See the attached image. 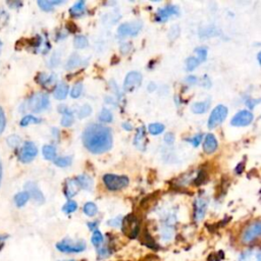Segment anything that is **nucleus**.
Returning a JSON list of instances; mask_svg holds the SVG:
<instances>
[{"mask_svg": "<svg viewBox=\"0 0 261 261\" xmlns=\"http://www.w3.org/2000/svg\"><path fill=\"white\" fill-rule=\"evenodd\" d=\"M83 143L94 154L104 153L110 150L112 146L111 129L102 124H90L84 130Z\"/></svg>", "mask_w": 261, "mask_h": 261, "instance_id": "obj_1", "label": "nucleus"}, {"mask_svg": "<svg viewBox=\"0 0 261 261\" xmlns=\"http://www.w3.org/2000/svg\"><path fill=\"white\" fill-rule=\"evenodd\" d=\"M87 245L83 240H70L64 239L56 244V249L62 253H81L85 251Z\"/></svg>", "mask_w": 261, "mask_h": 261, "instance_id": "obj_2", "label": "nucleus"}, {"mask_svg": "<svg viewBox=\"0 0 261 261\" xmlns=\"http://www.w3.org/2000/svg\"><path fill=\"white\" fill-rule=\"evenodd\" d=\"M103 182L109 191H118L125 188L128 185L129 179L125 175L107 173L103 176Z\"/></svg>", "mask_w": 261, "mask_h": 261, "instance_id": "obj_3", "label": "nucleus"}, {"mask_svg": "<svg viewBox=\"0 0 261 261\" xmlns=\"http://www.w3.org/2000/svg\"><path fill=\"white\" fill-rule=\"evenodd\" d=\"M49 106V97L45 93H35L28 100V108L33 112H41Z\"/></svg>", "mask_w": 261, "mask_h": 261, "instance_id": "obj_4", "label": "nucleus"}, {"mask_svg": "<svg viewBox=\"0 0 261 261\" xmlns=\"http://www.w3.org/2000/svg\"><path fill=\"white\" fill-rule=\"evenodd\" d=\"M120 225L123 233H125L129 239H135L138 237L140 225H139V220L135 215L129 214L124 218H122Z\"/></svg>", "mask_w": 261, "mask_h": 261, "instance_id": "obj_5", "label": "nucleus"}, {"mask_svg": "<svg viewBox=\"0 0 261 261\" xmlns=\"http://www.w3.org/2000/svg\"><path fill=\"white\" fill-rule=\"evenodd\" d=\"M227 108L224 105H217L211 112L208 119V127L214 128L219 125L227 115Z\"/></svg>", "mask_w": 261, "mask_h": 261, "instance_id": "obj_6", "label": "nucleus"}, {"mask_svg": "<svg viewBox=\"0 0 261 261\" xmlns=\"http://www.w3.org/2000/svg\"><path fill=\"white\" fill-rule=\"evenodd\" d=\"M38 154V149L33 142H25L19 152V160L23 163H29L34 160Z\"/></svg>", "mask_w": 261, "mask_h": 261, "instance_id": "obj_7", "label": "nucleus"}, {"mask_svg": "<svg viewBox=\"0 0 261 261\" xmlns=\"http://www.w3.org/2000/svg\"><path fill=\"white\" fill-rule=\"evenodd\" d=\"M260 232L261 223L259 220H257L245 228V230L242 233V240L244 243H251L260 236Z\"/></svg>", "mask_w": 261, "mask_h": 261, "instance_id": "obj_8", "label": "nucleus"}, {"mask_svg": "<svg viewBox=\"0 0 261 261\" xmlns=\"http://www.w3.org/2000/svg\"><path fill=\"white\" fill-rule=\"evenodd\" d=\"M142 29V22L135 20L132 22H124L118 27L117 33L121 37L125 36H136Z\"/></svg>", "mask_w": 261, "mask_h": 261, "instance_id": "obj_9", "label": "nucleus"}, {"mask_svg": "<svg viewBox=\"0 0 261 261\" xmlns=\"http://www.w3.org/2000/svg\"><path fill=\"white\" fill-rule=\"evenodd\" d=\"M142 83V74L138 71H130L126 74L123 83V89L126 92H130L139 87Z\"/></svg>", "mask_w": 261, "mask_h": 261, "instance_id": "obj_10", "label": "nucleus"}, {"mask_svg": "<svg viewBox=\"0 0 261 261\" xmlns=\"http://www.w3.org/2000/svg\"><path fill=\"white\" fill-rule=\"evenodd\" d=\"M254 116L253 114L248 110H241L239 111L230 120L231 125L234 126H245L252 122Z\"/></svg>", "mask_w": 261, "mask_h": 261, "instance_id": "obj_11", "label": "nucleus"}, {"mask_svg": "<svg viewBox=\"0 0 261 261\" xmlns=\"http://www.w3.org/2000/svg\"><path fill=\"white\" fill-rule=\"evenodd\" d=\"M174 14H178V7L170 4V5H166L165 7L159 8L157 10L155 18H156V20L162 22V21H166L169 16L174 15Z\"/></svg>", "mask_w": 261, "mask_h": 261, "instance_id": "obj_12", "label": "nucleus"}, {"mask_svg": "<svg viewBox=\"0 0 261 261\" xmlns=\"http://www.w3.org/2000/svg\"><path fill=\"white\" fill-rule=\"evenodd\" d=\"M24 188H25V192L29 194V196L32 197L36 202H38V203L44 202V196L35 182L29 181L25 184Z\"/></svg>", "mask_w": 261, "mask_h": 261, "instance_id": "obj_13", "label": "nucleus"}, {"mask_svg": "<svg viewBox=\"0 0 261 261\" xmlns=\"http://www.w3.org/2000/svg\"><path fill=\"white\" fill-rule=\"evenodd\" d=\"M217 146H218V144H217V140H216L215 136L212 134H207L205 136L204 143H203V151L206 154H212L216 151Z\"/></svg>", "mask_w": 261, "mask_h": 261, "instance_id": "obj_14", "label": "nucleus"}, {"mask_svg": "<svg viewBox=\"0 0 261 261\" xmlns=\"http://www.w3.org/2000/svg\"><path fill=\"white\" fill-rule=\"evenodd\" d=\"M206 208H207V200L204 198H198L195 201V212H194V217L195 220L199 221L201 220L206 212Z\"/></svg>", "mask_w": 261, "mask_h": 261, "instance_id": "obj_15", "label": "nucleus"}, {"mask_svg": "<svg viewBox=\"0 0 261 261\" xmlns=\"http://www.w3.org/2000/svg\"><path fill=\"white\" fill-rule=\"evenodd\" d=\"M80 189L81 188H80L77 181L75 180V178L74 179L69 178L65 181V185H64V195L66 198L70 199L71 197L76 195V193L80 191Z\"/></svg>", "mask_w": 261, "mask_h": 261, "instance_id": "obj_16", "label": "nucleus"}, {"mask_svg": "<svg viewBox=\"0 0 261 261\" xmlns=\"http://www.w3.org/2000/svg\"><path fill=\"white\" fill-rule=\"evenodd\" d=\"M61 114H62V118H61V125L62 126H70L73 122V113L71 112V110L67 107H65L64 105H60L59 109H58Z\"/></svg>", "mask_w": 261, "mask_h": 261, "instance_id": "obj_17", "label": "nucleus"}, {"mask_svg": "<svg viewBox=\"0 0 261 261\" xmlns=\"http://www.w3.org/2000/svg\"><path fill=\"white\" fill-rule=\"evenodd\" d=\"M145 134H146L145 127L141 126V127L138 128L137 134L135 136L134 144L140 150H145V147H146V137H145Z\"/></svg>", "mask_w": 261, "mask_h": 261, "instance_id": "obj_18", "label": "nucleus"}, {"mask_svg": "<svg viewBox=\"0 0 261 261\" xmlns=\"http://www.w3.org/2000/svg\"><path fill=\"white\" fill-rule=\"evenodd\" d=\"M75 180L77 181L80 188L87 190V191H91L93 188V179L91 176H89L88 174H80L75 177Z\"/></svg>", "mask_w": 261, "mask_h": 261, "instance_id": "obj_19", "label": "nucleus"}, {"mask_svg": "<svg viewBox=\"0 0 261 261\" xmlns=\"http://www.w3.org/2000/svg\"><path fill=\"white\" fill-rule=\"evenodd\" d=\"M86 7H85V1H77L75 2L69 9V13L71 16L80 17L85 13Z\"/></svg>", "mask_w": 261, "mask_h": 261, "instance_id": "obj_20", "label": "nucleus"}, {"mask_svg": "<svg viewBox=\"0 0 261 261\" xmlns=\"http://www.w3.org/2000/svg\"><path fill=\"white\" fill-rule=\"evenodd\" d=\"M67 93H68V87H67V85H66L65 83H59V84L56 86V88H55V90H54V92H53V95H54V97H55L56 99H58V100H63V99L66 98Z\"/></svg>", "mask_w": 261, "mask_h": 261, "instance_id": "obj_21", "label": "nucleus"}, {"mask_svg": "<svg viewBox=\"0 0 261 261\" xmlns=\"http://www.w3.org/2000/svg\"><path fill=\"white\" fill-rule=\"evenodd\" d=\"M43 156L47 160H53L56 157V149L52 145H45L42 149Z\"/></svg>", "mask_w": 261, "mask_h": 261, "instance_id": "obj_22", "label": "nucleus"}, {"mask_svg": "<svg viewBox=\"0 0 261 261\" xmlns=\"http://www.w3.org/2000/svg\"><path fill=\"white\" fill-rule=\"evenodd\" d=\"M29 199H30V196L25 191L20 192L14 196V203L17 207H22L29 201Z\"/></svg>", "mask_w": 261, "mask_h": 261, "instance_id": "obj_23", "label": "nucleus"}, {"mask_svg": "<svg viewBox=\"0 0 261 261\" xmlns=\"http://www.w3.org/2000/svg\"><path fill=\"white\" fill-rule=\"evenodd\" d=\"M98 212V208L96 206V204H94L93 202H88L85 204L84 206V213L90 217L96 215Z\"/></svg>", "mask_w": 261, "mask_h": 261, "instance_id": "obj_24", "label": "nucleus"}, {"mask_svg": "<svg viewBox=\"0 0 261 261\" xmlns=\"http://www.w3.org/2000/svg\"><path fill=\"white\" fill-rule=\"evenodd\" d=\"M208 108V102H196L192 105V111L194 113H204Z\"/></svg>", "mask_w": 261, "mask_h": 261, "instance_id": "obj_25", "label": "nucleus"}, {"mask_svg": "<svg viewBox=\"0 0 261 261\" xmlns=\"http://www.w3.org/2000/svg\"><path fill=\"white\" fill-rule=\"evenodd\" d=\"M91 242L97 248H100V246L103 244V236L98 229L94 230L92 238H91Z\"/></svg>", "mask_w": 261, "mask_h": 261, "instance_id": "obj_26", "label": "nucleus"}, {"mask_svg": "<svg viewBox=\"0 0 261 261\" xmlns=\"http://www.w3.org/2000/svg\"><path fill=\"white\" fill-rule=\"evenodd\" d=\"M71 157L70 156H63V157H57L54 160L55 165L59 166V167H66L69 166L71 164Z\"/></svg>", "mask_w": 261, "mask_h": 261, "instance_id": "obj_27", "label": "nucleus"}, {"mask_svg": "<svg viewBox=\"0 0 261 261\" xmlns=\"http://www.w3.org/2000/svg\"><path fill=\"white\" fill-rule=\"evenodd\" d=\"M39 122H40V119H39V118H37L36 116H34V115H32V114H29V115H25V116H23V117L21 118L19 124H20L21 126H27V125H29V124H31V123H39Z\"/></svg>", "mask_w": 261, "mask_h": 261, "instance_id": "obj_28", "label": "nucleus"}, {"mask_svg": "<svg viewBox=\"0 0 261 261\" xmlns=\"http://www.w3.org/2000/svg\"><path fill=\"white\" fill-rule=\"evenodd\" d=\"M164 130V125L162 123H151L149 124L148 126V132L151 134V135H159L161 134L162 132Z\"/></svg>", "mask_w": 261, "mask_h": 261, "instance_id": "obj_29", "label": "nucleus"}, {"mask_svg": "<svg viewBox=\"0 0 261 261\" xmlns=\"http://www.w3.org/2000/svg\"><path fill=\"white\" fill-rule=\"evenodd\" d=\"M73 44L75 46V48H79V49H83L85 47L88 46V40L85 36H82V35H79L74 38V41H73Z\"/></svg>", "mask_w": 261, "mask_h": 261, "instance_id": "obj_30", "label": "nucleus"}, {"mask_svg": "<svg viewBox=\"0 0 261 261\" xmlns=\"http://www.w3.org/2000/svg\"><path fill=\"white\" fill-rule=\"evenodd\" d=\"M80 62H81L80 56L77 54H72L70 56V58L68 59L67 63H66V68L67 69H72V68L76 67L80 64Z\"/></svg>", "mask_w": 261, "mask_h": 261, "instance_id": "obj_31", "label": "nucleus"}, {"mask_svg": "<svg viewBox=\"0 0 261 261\" xmlns=\"http://www.w3.org/2000/svg\"><path fill=\"white\" fill-rule=\"evenodd\" d=\"M112 113L110 110H108L107 108H103L102 111L99 114V119L103 122H111L112 121Z\"/></svg>", "mask_w": 261, "mask_h": 261, "instance_id": "obj_32", "label": "nucleus"}, {"mask_svg": "<svg viewBox=\"0 0 261 261\" xmlns=\"http://www.w3.org/2000/svg\"><path fill=\"white\" fill-rule=\"evenodd\" d=\"M82 91H83V84L81 82H77L73 85L71 91H70V96L73 98V99H76L81 96L82 94Z\"/></svg>", "mask_w": 261, "mask_h": 261, "instance_id": "obj_33", "label": "nucleus"}, {"mask_svg": "<svg viewBox=\"0 0 261 261\" xmlns=\"http://www.w3.org/2000/svg\"><path fill=\"white\" fill-rule=\"evenodd\" d=\"M199 60H198V58L197 57H193V56H191V57H189L187 60H186V65H187V69L189 70V71H192V70H194L197 66H198V64H199Z\"/></svg>", "mask_w": 261, "mask_h": 261, "instance_id": "obj_34", "label": "nucleus"}, {"mask_svg": "<svg viewBox=\"0 0 261 261\" xmlns=\"http://www.w3.org/2000/svg\"><path fill=\"white\" fill-rule=\"evenodd\" d=\"M91 112H92L91 106L88 104H85L80 108V110L77 112V116H79V118H85V117L89 116L91 114Z\"/></svg>", "mask_w": 261, "mask_h": 261, "instance_id": "obj_35", "label": "nucleus"}, {"mask_svg": "<svg viewBox=\"0 0 261 261\" xmlns=\"http://www.w3.org/2000/svg\"><path fill=\"white\" fill-rule=\"evenodd\" d=\"M54 80V75L51 74V75H47L45 73H40L37 77V81L38 83L42 84V85H47V84H51L52 81Z\"/></svg>", "mask_w": 261, "mask_h": 261, "instance_id": "obj_36", "label": "nucleus"}, {"mask_svg": "<svg viewBox=\"0 0 261 261\" xmlns=\"http://www.w3.org/2000/svg\"><path fill=\"white\" fill-rule=\"evenodd\" d=\"M76 208H77L76 202H74V201H68V202L65 203V205L62 207V210H63V212H65V213H72V212H74V211L76 210Z\"/></svg>", "mask_w": 261, "mask_h": 261, "instance_id": "obj_37", "label": "nucleus"}, {"mask_svg": "<svg viewBox=\"0 0 261 261\" xmlns=\"http://www.w3.org/2000/svg\"><path fill=\"white\" fill-rule=\"evenodd\" d=\"M38 5L40 6L41 9H43L45 11H51L53 9L52 2L48 1V0H39L38 1Z\"/></svg>", "mask_w": 261, "mask_h": 261, "instance_id": "obj_38", "label": "nucleus"}, {"mask_svg": "<svg viewBox=\"0 0 261 261\" xmlns=\"http://www.w3.org/2000/svg\"><path fill=\"white\" fill-rule=\"evenodd\" d=\"M195 52L199 55V58H198L199 61H204L206 59V57H207L206 47H198V48H196Z\"/></svg>", "mask_w": 261, "mask_h": 261, "instance_id": "obj_39", "label": "nucleus"}, {"mask_svg": "<svg viewBox=\"0 0 261 261\" xmlns=\"http://www.w3.org/2000/svg\"><path fill=\"white\" fill-rule=\"evenodd\" d=\"M6 125V118H5V114L4 111L2 109V107L0 106V135L3 133L4 128Z\"/></svg>", "mask_w": 261, "mask_h": 261, "instance_id": "obj_40", "label": "nucleus"}, {"mask_svg": "<svg viewBox=\"0 0 261 261\" xmlns=\"http://www.w3.org/2000/svg\"><path fill=\"white\" fill-rule=\"evenodd\" d=\"M19 143V137L13 135V136H10L7 138V144L10 146V147H16Z\"/></svg>", "mask_w": 261, "mask_h": 261, "instance_id": "obj_41", "label": "nucleus"}, {"mask_svg": "<svg viewBox=\"0 0 261 261\" xmlns=\"http://www.w3.org/2000/svg\"><path fill=\"white\" fill-rule=\"evenodd\" d=\"M144 241H146L145 245H146L147 247H149V248H155V247H156V244H155L154 240H153L152 237L148 233V231H147V233H145V240H144Z\"/></svg>", "mask_w": 261, "mask_h": 261, "instance_id": "obj_42", "label": "nucleus"}, {"mask_svg": "<svg viewBox=\"0 0 261 261\" xmlns=\"http://www.w3.org/2000/svg\"><path fill=\"white\" fill-rule=\"evenodd\" d=\"M202 138H203V135H202V134H198V135H196L194 138L189 139V140H187V141L191 142L194 147H197V146L200 144V142L202 141Z\"/></svg>", "mask_w": 261, "mask_h": 261, "instance_id": "obj_43", "label": "nucleus"}, {"mask_svg": "<svg viewBox=\"0 0 261 261\" xmlns=\"http://www.w3.org/2000/svg\"><path fill=\"white\" fill-rule=\"evenodd\" d=\"M178 34H179V28L177 25L171 27V29L169 31V38L171 40H173V39H175L178 36Z\"/></svg>", "mask_w": 261, "mask_h": 261, "instance_id": "obj_44", "label": "nucleus"}, {"mask_svg": "<svg viewBox=\"0 0 261 261\" xmlns=\"http://www.w3.org/2000/svg\"><path fill=\"white\" fill-rule=\"evenodd\" d=\"M164 141L167 143V144H172L174 142V135L172 133H167L165 134L164 136Z\"/></svg>", "mask_w": 261, "mask_h": 261, "instance_id": "obj_45", "label": "nucleus"}, {"mask_svg": "<svg viewBox=\"0 0 261 261\" xmlns=\"http://www.w3.org/2000/svg\"><path fill=\"white\" fill-rule=\"evenodd\" d=\"M121 218L120 217H117V218H115V219H111V220H109L108 221V224H110V225H112V226H117V225H119L120 223H121Z\"/></svg>", "mask_w": 261, "mask_h": 261, "instance_id": "obj_46", "label": "nucleus"}, {"mask_svg": "<svg viewBox=\"0 0 261 261\" xmlns=\"http://www.w3.org/2000/svg\"><path fill=\"white\" fill-rule=\"evenodd\" d=\"M244 168H245V163H244V162H241V163H239L238 166L234 168V171H236V173H242V171L244 170Z\"/></svg>", "mask_w": 261, "mask_h": 261, "instance_id": "obj_47", "label": "nucleus"}, {"mask_svg": "<svg viewBox=\"0 0 261 261\" xmlns=\"http://www.w3.org/2000/svg\"><path fill=\"white\" fill-rule=\"evenodd\" d=\"M186 81H187V83H188L189 85H193V84H196L197 77H196L195 75H189V76L186 79Z\"/></svg>", "mask_w": 261, "mask_h": 261, "instance_id": "obj_48", "label": "nucleus"}, {"mask_svg": "<svg viewBox=\"0 0 261 261\" xmlns=\"http://www.w3.org/2000/svg\"><path fill=\"white\" fill-rule=\"evenodd\" d=\"M121 126H122V128H124L125 130H132V129H133V125H132L129 122H127V121L123 122V123L121 124Z\"/></svg>", "mask_w": 261, "mask_h": 261, "instance_id": "obj_49", "label": "nucleus"}, {"mask_svg": "<svg viewBox=\"0 0 261 261\" xmlns=\"http://www.w3.org/2000/svg\"><path fill=\"white\" fill-rule=\"evenodd\" d=\"M258 102H259V100H252V99H250V100L247 101V105L249 106V108H253L255 106V104L258 103Z\"/></svg>", "mask_w": 261, "mask_h": 261, "instance_id": "obj_50", "label": "nucleus"}, {"mask_svg": "<svg viewBox=\"0 0 261 261\" xmlns=\"http://www.w3.org/2000/svg\"><path fill=\"white\" fill-rule=\"evenodd\" d=\"M88 226H89L90 229L96 230V228H97V222H89V223H88Z\"/></svg>", "mask_w": 261, "mask_h": 261, "instance_id": "obj_51", "label": "nucleus"}, {"mask_svg": "<svg viewBox=\"0 0 261 261\" xmlns=\"http://www.w3.org/2000/svg\"><path fill=\"white\" fill-rule=\"evenodd\" d=\"M1 178H2V165L0 162V184H1Z\"/></svg>", "mask_w": 261, "mask_h": 261, "instance_id": "obj_52", "label": "nucleus"}, {"mask_svg": "<svg viewBox=\"0 0 261 261\" xmlns=\"http://www.w3.org/2000/svg\"><path fill=\"white\" fill-rule=\"evenodd\" d=\"M1 48H2V42H1V40H0V52H1Z\"/></svg>", "mask_w": 261, "mask_h": 261, "instance_id": "obj_53", "label": "nucleus"}, {"mask_svg": "<svg viewBox=\"0 0 261 261\" xmlns=\"http://www.w3.org/2000/svg\"><path fill=\"white\" fill-rule=\"evenodd\" d=\"M62 261H74V260H62Z\"/></svg>", "mask_w": 261, "mask_h": 261, "instance_id": "obj_54", "label": "nucleus"}]
</instances>
